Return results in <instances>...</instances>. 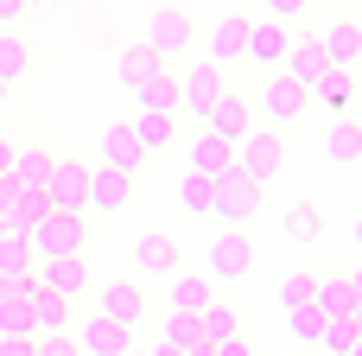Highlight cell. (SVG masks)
Listing matches in <instances>:
<instances>
[{
    "instance_id": "obj_41",
    "label": "cell",
    "mask_w": 362,
    "mask_h": 356,
    "mask_svg": "<svg viewBox=\"0 0 362 356\" xmlns=\"http://www.w3.org/2000/svg\"><path fill=\"white\" fill-rule=\"evenodd\" d=\"M261 6H267V19H280V25H293V19H299V13H305L312 0H261Z\"/></svg>"
},
{
    "instance_id": "obj_2",
    "label": "cell",
    "mask_w": 362,
    "mask_h": 356,
    "mask_svg": "<svg viewBox=\"0 0 362 356\" xmlns=\"http://www.w3.org/2000/svg\"><path fill=\"white\" fill-rule=\"evenodd\" d=\"M255 210H261V185H255L248 172H235V166H229L223 178H210V217H223L229 229H242Z\"/></svg>"
},
{
    "instance_id": "obj_31",
    "label": "cell",
    "mask_w": 362,
    "mask_h": 356,
    "mask_svg": "<svg viewBox=\"0 0 362 356\" xmlns=\"http://www.w3.org/2000/svg\"><path fill=\"white\" fill-rule=\"evenodd\" d=\"M25 70H32V45H25L19 32H0V89L19 83Z\"/></svg>"
},
{
    "instance_id": "obj_39",
    "label": "cell",
    "mask_w": 362,
    "mask_h": 356,
    "mask_svg": "<svg viewBox=\"0 0 362 356\" xmlns=\"http://www.w3.org/2000/svg\"><path fill=\"white\" fill-rule=\"evenodd\" d=\"M178 204H185L191 217H210V178H191V172H185V185H178Z\"/></svg>"
},
{
    "instance_id": "obj_36",
    "label": "cell",
    "mask_w": 362,
    "mask_h": 356,
    "mask_svg": "<svg viewBox=\"0 0 362 356\" xmlns=\"http://www.w3.org/2000/svg\"><path fill=\"white\" fill-rule=\"evenodd\" d=\"M280 306H286V312L318 306V280H312V274H286V280H280Z\"/></svg>"
},
{
    "instance_id": "obj_17",
    "label": "cell",
    "mask_w": 362,
    "mask_h": 356,
    "mask_svg": "<svg viewBox=\"0 0 362 356\" xmlns=\"http://www.w3.org/2000/svg\"><path fill=\"white\" fill-rule=\"evenodd\" d=\"M248 64H267V70L286 64V25L280 19H267V13L248 19Z\"/></svg>"
},
{
    "instance_id": "obj_47",
    "label": "cell",
    "mask_w": 362,
    "mask_h": 356,
    "mask_svg": "<svg viewBox=\"0 0 362 356\" xmlns=\"http://www.w3.org/2000/svg\"><path fill=\"white\" fill-rule=\"evenodd\" d=\"M0 178H13V140L0 134Z\"/></svg>"
},
{
    "instance_id": "obj_56",
    "label": "cell",
    "mask_w": 362,
    "mask_h": 356,
    "mask_svg": "<svg viewBox=\"0 0 362 356\" xmlns=\"http://www.w3.org/2000/svg\"><path fill=\"white\" fill-rule=\"evenodd\" d=\"M0 96H6V89H0Z\"/></svg>"
},
{
    "instance_id": "obj_22",
    "label": "cell",
    "mask_w": 362,
    "mask_h": 356,
    "mask_svg": "<svg viewBox=\"0 0 362 356\" xmlns=\"http://www.w3.org/2000/svg\"><path fill=\"white\" fill-rule=\"evenodd\" d=\"M159 70H165V64H159L146 45H121V57H115V76H121V89H134V96H140Z\"/></svg>"
},
{
    "instance_id": "obj_50",
    "label": "cell",
    "mask_w": 362,
    "mask_h": 356,
    "mask_svg": "<svg viewBox=\"0 0 362 356\" xmlns=\"http://www.w3.org/2000/svg\"><path fill=\"white\" fill-rule=\"evenodd\" d=\"M350 325H356V338H362V306H356V312H350Z\"/></svg>"
},
{
    "instance_id": "obj_38",
    "label": "cell",
    "mask_w": 362,
    "mask_h": 356,
    "mask_svg": "<svg viewBox=\"0 0 362 356\" xmlns=\"http://www.w3.org/2000/svg\"><path fill=\"white\" fill-rule=\"evenodd\" d=\"M350 344H356V325H350V318H325V338H318V350L350 356Z\"/></svg>"
},
{
    "instance_id": "obj_30",
    "label": "cell",
    "mask_w": 362,
    "mask_h": 356,
    "mask_svg": "<svg viewBox=\"0 0 362 356\" xmlns=\"http://www.w3.org/2000/svg\"><path fill=\"white\" fill-rule=\"evenodd\" d=\"M312 96H318L325 108H337V115H344V108L356 102V76H350V70H325V76L312 83Z\"/></svg>"
},
{
    "instance_id": "obj_24",
    "label": "cell",
    "mask_w": 362,
    "mask_h": 356,
    "mask_svg": "<svg viewBox=\"0 0 362 356\" xmlns=\"http://www.w3.org/2000/svg\"><path fill=\"white\" fill-rule=\"evenodd\" d=\"M51 166H57V153H45V147H13V185H19V191H45Z\"/></svg>"
},
{
    "instance_id": "obj_48",
    "label": "cell",
    "mask_w": 362,
    "mask_h": 356,
    "mask_svg": "<svg viewBox=\"0 0 362 356\" xmlns=\"http://www.w3.org/2000/svg\"><path fill=\"white\" fill-rule=\"evenodd\" d=\"M146 356H191V350H172V344H153Z\"/></svg>"
},
{
    "instance_id": "obj_1",
    "label": "cell",
    "mask_w": 362,
    "mask_h": 356,
    "mask_svg": "<svg viewBox=\"0 0 362 356\" xmlns=\"http://www.w3.org/2000/svg\"><path fill=\"white\" fill-rule=\"evenodd\" d=\"M83 242H89V223H83V217H70V210H51V217L32 229V242H25V248H32V261L45 268V261H76V255H83Z\"/></svg>"
},
{
    "instance_id": "obj_16",
    "label": "cell",
    "mask_w": 362,
    "mask_h": 356,
    "mask_svg": "<svg viewBox=\"0 0 362 356\" xmlns=\"http://www.w3.org/2000/svg\"><path fill=\"white\" fill-rule=\"evenodd\" d=\"M235 57H248V19H242V13H223V19L210 25V64L223 70V64H235Z\"/></svg>"
},
{
    "instance_id": "obj_29",
    "label": "cell",
    "mask_w": 362,
    "mask_h": 356,
    "mask_svg": "<svg viewBox=\"0 0 362 356\" xmlns=\"http://www.w3.org/2000/svg\"><path fill=\"white\" fill-rule=\"evenodd\" d=\"M140 108H146V115H178V70H159V76L140 89Z\"/></svg>"
},
{
    "instance_id": "obj_11",
    "label": "cell",
    "mask_w": 362,
    "mask_h": 356,
    "mask_svg": "<svg viewBox=\"0 0 362 356\" xmlns=\"http://www.w3.org/2000/svg\"><path fill=\"white\" fill-rule=\"evenodd\" d=\"M95 312H102V318H115L121 331H134V325H140V312H146V299H140V287H134V280H108V287L95 293Z\"/></svg>"
},
{
    "instance_id": "obj_51",
    "label": "cell",
    "mask_w": 362,
    "mask_h": 356,
    "mask_svg": "<svg viewBox=\"0 0 362 356\" xmlns=\"http://www.w3.org/2000/svg\"><path fill=\"white\" fill-rule=\"evenodd\" d=\"M350 356H362V338H356V344H350Z\"/></svg>"
},
{
    "instance_id": "obj_4",
    "label": "cell",
    "mask_w": 362,
    "mask_h": 356,
    "mask_svg": "<svg viewBox=\"0 0 362 356\" xmlns=\"http://www.w3.org/2000/svg\"><path fill=\"white\" fill-rule=\"evenodd\" d=\"M140 45H146L159 64H165V57H185V51H191V13H185V6H153Z\"/></svg>"
},
{
    "instance_id": "obj_34",
    "label": "cell",
    "mask_w": 362,
    "mask_h": 356,
    "mask_svg": "<svg viewBox=\"0 0 362 356\" xmlns=\"http://www.w3.org/2000/svg\"><path fill=\"white\" fill-rule=\"evenodd\" d=\"M159 344H172V350H204V331H197V318H185V312H165V318H159Z\"/></svg>"
},
{
    "instance_id": "obj_7",
    "label": "cell",
    "mask_w": 362,
    "mask_h": 356,
    "mask_svg": "<svg viewBox=\"0 0 362 356\" xmlns=\"http://www.w3.org/2000/svg\"><path fill=\"white\" fill-rule=\"evenodd\" d=\"M32 287L38 293H57L64 306H76L83 293H89V261L76 255V261H45V268H32Z\"/></svg>"
},
{
    "instance_id": "obj_25",
    "label": "cell",
    "mask_w": 362,
    "mask_h": 356,
    "mask_svg": "<svg viewBox=\"0 0 362 356\" xmlns=\"http://www.w3.org/2000/svg\"><path fill=\"white\" fill-rule=\"evenodd\" d=\"M32 338H70V306L32 287Z\"/></svg>"
},
{
    "instance_id": "obj_53",
    "label": "cell",
    "mask_w": 362,
    "mask_h": 356,
    "mask_svg": "<svg viewBox=\"0 0 362 356\" xmlns=\"http://www.w3.org/2000/svg\"><path fill=\"white\" fill-rule=\"evenodd\" d=\"M191 356H216V350H191Z\"/></svg>"
},
{
    "instance_id": "obj_35",
    "label": "cell",
    "mask_w": 362,
    "mask_h": 356,
    "mask_svg": "<svg viewBox=\"0 0 362 356\" xmlns=\"http://www.w3.org/2000/svg\"><path fill=\"white\" fill-rule=\"evenodd\" d=\"M32 268H38L32 248H25L19 236H0V274H6V280H32Z\"/></svg>"
},
{
    "instance_id": "obj_33",
    "label": "cell",
    "mask_w": 362,
    "mask_h": 356,
    "mask_svg": "<svg viewBox=\"0 0 362 356\" xmlns=\"http://www.w3.org/2000/svg\"><path fill=\"white\" fill-rule=\"evenodd\" d=\"M318 312H325V318H350V312H356L350 274H344V280H318Z\"/></svg>"
},
{
    "instance_id": "obj_23",
    "label": "cell",
    "mask_w": 362,
    "mask_h": 356,
    "mask_svg": "<svg viewBox=\"0 0 362 356\" xmlns=\"http://www.w3.org/2000/svg\"><path fill=\"white\" fill-rule=\"evenodd\" d=\"M235 166V147L229 140H216V134H197L191 140V178H223Z\"/></svg>"
},
{
    "instance_id": "obj_6",
    "label": "cell",
    "mask_w": 362,
    "mask_h": 356,
    "mask_svg": "<svg viewBox=\"0 0 362 356\" xmlns=\"http://www.w3.org/2000/svg\"><path fill=\"white\" fill-rule=\"evenodd\" d=\"M216 96H223V70L204 57V64H191L185 76H178V115H210L216 108Z\"/></svg>"
},
{
    "instance_id": "obj_52",
    "label": "cell",
    "mask_w": 362,
    "mask_h": 356,
    "mask_svg": "<svg viewBox=\"0 0 362 356\" xmlns=\"http://www.w3.org/2000/svg\"><path fill=\"white\" fill-rule=\"evenodd\" d=\"M356 248H362V217H356Z\"/></svg>"
},
{
    "instance_id": "obj_14",
    "label": "cell",
    "mask_w": 362,
    "mask_h": 356,
    "mask_svg": "<svg viewBox=\"0 0 362 356\" xmlns=\"http://www.w3.org/2000/svg\"><path fill=\"white\" fill-rule=\"evenodd\" d=\"M95 166H115V172H127V178L146 166V153H140V140H134V127H127V121L102 127V159H95Z\"/></svg>"
},
{
    "instance_id": "obj_40",
    "label": "cell",
    "mask_w": 362,
    "mask_h": 356,
    "mask_svg": "<svg viewBox=\"0 0 362 356\" xmlns=\"http://www.w3.org/2000/svg\"><path fill=\"white\" fill-rule=\"evenodd\" d=\"M286 318H293V338H299V344H318V338H325V312H318V306L286 312Z\"/></svg>"
},
{
    "instance_id": "obj_20",
    "label": "cell",
    "mask_w": 362,
    "mask_h": 356,
    "mask_svg": "<svg viewBox=\"0 0 362 356\" xmlns=\"http://www.w3.org/2000/svg\"><path fill=\"white\" fill-rule=\"evenodd\" d=\"M51 217V204H45V191H19L13 185V204H6V236H19V242H32V229Z\"/></svg>"
},
{
    "instance_id": "obj_37",
    "label": "cell",
    "mask_w": 362,
    "mask_h": 356,
    "mask_svg": "<svg viewBox=\"0 0 362 356\" xmlns=\"http://www.w3.org/2000/svg\"><path fill=\"white\" fill-rule=\"evenodd\" d=\"M0 338H32V299H6L0 306Z\"/></svg>"
},
{
    "instance_id": "obj_9",
    "label": "cell",
    "mask_w": 362,
    "mask_h": 356,
    "mask_svg": "<svg viewBox=\"0 0 362 356\" xmlns=\"http://www.w3.org/2000/svg\"><path fill=\"white\" fill-rule=\"evenodd\" d=\"M305 96H312L305 83H293L286 70H274V76H267V89H261V115H267V121L280 127V121H293V115H305Z\"/></svg>"
},
{
    "instance_id": "obj_26",
    "label": "cell",
    "mask_w": 362,
    "mask_h": 356,
    "mask_svg": "<svg viewBox=\"0 0 362 356\" xmlns=\"http://www.w3.org/2000/svg\"><path fill=\"white\" fill-rule=\"evenodd\" d=\"M197 331H204V350H223V344H235V338H242V312L216 299V306L197 318Z\"/></svg>"
},
{
    "instance_id": "obj_8",
    "label": "cell",
    "mask_w": 362,
    "mask_h": 356,
    "mask_svg": "<svg viewBox=\"0 0 362 356\" xmlns=\"http://www.w3.org/2000/svg\"><path fill=\"white\" fill-rule=\"evenodd\" d=\"M83 356H127L134 350V331H121L115 318H102V312H89L83 325H76V338H70Z\"/></svg>"
},
{
    "instance_id": "obj_27",
    "label": "cell",
    "mask_w": 362,
    "mask_h": 356,
    "mask_svg": "<svg viewBox=\"0 0 362 356\" xmlns=\"http://www.w3.org/2000/svg\"><path fill=\"white\" fill-rule=\"evenodd\" d=\"M127 127H134L140 153H159V147H172V140H178V115H146V108H140Z\"/></svg>"
},
{
    "instance_id": "obj_45",
    "label": "cell",
    "mask_w": 362,
    "mask_h": 356,
    "mask_svg": "<svg viewBox=\"0 0 362 356\" xmlns=\"http://www.w3.org/2000/svg\"><path fill=\"white\" fill-rule=\"evenodd\" d=\"M216 356H261V350H255V338H248V331H242V338H235V344H223V350H216Z\"/></svg>"
},
{
    "instance_id": "obj_18",
    "label": "cell",
    "mask_w": 362,
    "mask_h": 356,
    "mask_svg": "<svg viewBox=\"0 0 362 356\" xmlns=\"http://www.w3.org/2000/svg\"><path fill=\"white\" fill-rule=\"evenodd\" d=\"M248 127H255V121H248V102H242V96H229V89H223V96H216V108L204 115V134H216V140H229V147H235Z\"/></svg>"
},
{
    "instance_id": "obj_44",
    "label": "cell",
    "mask_w": 362,
    "mask_h": 356,
    "mask_svg": "<svg viewBox=\"0 0 362 356\" xmlns=\"http://www.w3.org/2000/svg\"><path fill=\"white\" fill-rule=\"evenodd\" d=\"M6 299H32V280H6V274H0V306H6Z\"/></svg>"
},
{
    "instance_id": "obj_42",
    "label": "cell",
    "mask_w": 362,
    "mask_h": 356,
    "mask_svg": "<svg viewBox=\"0 0 362 356\" xmlns=\"http://www.w3.org/2000/svg\"><path fill=\"white\" fill-rule=\"evenodd\" d=\"M0 356H38V338H0Z\"/></svg>"
},
{
    "instance_id": "obj_43",
    "label": "cell",
    "mask_w": 362,
    "mask_h": 356,
    "mask_svg": "<svg viewBox=\"0 0 362 356\" xmlns=\"http://www.w3.org/2000/svg\"><path fill=\"white\" fill-rule=\"evenodd\" d=\"M38 356H83L70 338H38Z\"/></svg>"
},
{
    "instance_id": "obj_49",
    "label": "cell",
    "mask_w": 362,
    "mask_h": 356,
    "mask_svg": "<svg viewBox=\"0 0 362 356\" xmlns=\"http://www.w3.org/2000/svg\"><path fill=\"white\" fill-rule=\"evenodd\" d=\"M350 287H356V306H362V261H356V274H350Z\"/></svg>"
},
{
    "instance_id": "obj_19",
    "label": "cell",
    "mask_w": 362,
    "mask_h": 356,
    "mask_svg": "<svg viewBox=\"0 0 362 356\" xmlns=\"http://www.w3.org/2000/svg\"><path fill=\"white\" fill-rule=\"evenodd\" d=\"M134 197V178L115 172V166H89V210H127Z\"/></svg>"
},
{
    "instance_id": "obj_32",
    "label": "cell",
    "mask_w": 362,
    "mask_h": 356,
    "mask_svg": "<svg viewBox=\"0 0 362 356\" xmlns=\"http://www.w3.org/2000/svg\"><path fill=\"white\" fill-rule=\"evenodd\" d=\"M318 236H325V217H318L312 197H299V204L286 210V242H318Z\"/></svg>"
},
{
    "instance_id": "obj_21",
    "label": "cell",
    "mask_w": 362,
    "mask_h": 356,
    "mask_svg": "<svg viewBox=\"0 0 362 356\" xmlns=\"http://www.w3.org/2000/svg\"><path fill=\"white\" fill-rule=\"evenodd\" d=\"M134 261H140V274L172 280V274H178V242H172V236H159V229H146V236L134 242Z\"/></svg>"
},
{
    "instance_id": "obj_13",
    "label": "cell",
    "mask_w": 362,
    "mask_h": 356,
    "mask_svg": "<svg viewBox=\"0 0 362 356\" xmlns=\"http://www.w3.org/2000/svg\"><path fill=\"white\" fill-rule=\"evenodd\" d=\"M325 70H331V64H325V45H318V32H299V38H286V76H293V83H305V89H312Z\"/></svg>"
},
{
    "instance_id": "obj_55",
    "label": "cell",
    "mask_w": 362,
    "mask_h": 356,
    "mask_svg": "<svg viewBox=\"0 0 362 356\" xmlns=\"http://www.w3.org/2000/svg\"><path fill=\"white\" fill-rule=\"evenodd\" d=\"M127 356H146V350H127Z\"/></svg>"
},
{
    "instance_id": "obj_28",
    "label": "cell",
    "mask_w": 362,
    "mask_h": 356,
    "mask_svg": "<svg viewBox=\"0 0 362 356\" xmlns=\"http://www.w3.org/2000/svg\"><path fill=\"white\" fill-rule=\"evenodd\" d=\"M325 159H331V166H356V159H362V121L344 115V121L325 134Z\"/></svg>"
},
{
    "instance_id": "obj_3",
    "label": "cell",
    "mask_w": 362,
    "mask_h": 356,
    "mask_svg": "<svg viewBox=\"0 0 362 356\" xmlns=\"http://www.w3.org/2000/svg\"><path fill=\"white\" fill-rule=\"evenodd\" d=\"M280 166H286V140H280V127H248V134L235 140V172H248L255 185L274 178Z\"/></svg>"
},
{
    "instance_id": "obj_10",
    "label": "cell",
    "mask_w": 362,
    "mask_h": 356,
    "mask_svg": "<svg viewBox=\"0 0 362 356\" xmlns=\"http://www.w3.org/2000/svg\"><path fill=\"white\" fill-rule=\"evenodd\" d=\"M248 268H255V248H248L242 229H229V236L210 242V280H242Z\"/></svg>"
},
{
    "instance_id": "obj_46",
    "label": "cell",
    "mask_w": 362,
    "mask_h": 356,
    "mask_svg": "<svg viewBox=\"0 0 362 356\" xmlns=\"http://www.w3.org/2000/svg\"><path fill=\"white\" fill-rule=\"evenodd\" d=\"M25 13V0H0V32H13V19Z\"/></svg>"
},
{
    "instance_id": "obj_54",
    "label": "cell",
    "mask_w": 362,
    "mask_h": 356,
    "mask_svg": "<svg viewBox=\"0 0 362 356\" xmlns=\"http://www.w3.org/2000/svg\"><path fill=\"white\" fill-rule=\"evenodd\" d=\"M25 6H45V0H25Z\"/></svg>"
},
{
    "instance_id": "obj_12",
    "label": "cell",
    "mask_w": 362,
    "mask_h": 356,
    "mask_svg": "<svg viewBox=\"0 0 362 356\" xmlns=\"http://www.w3.org/2000/svg\"><path fill=\"white\" fill-rule=\"evenodd\" d=\"M318 45H325V64H331V70H356V64H362V25H356V19L325 25Z\"/></svg>"
},
{
    "instance_id": "obj_5",
    "label": "cell",
    "mask_w": 362,
    "mask_h": 356,
    "mask_svg": "<svg viewBox=\"0 0 362 356\" xmlns=\"http://www.w3.org/2000/svg\"><path fill=\"white\" fill-rule=\"evenodd\" d=\"M45 204L83 217V210H89V159H57L51 178H45Z\"/></svg>"
},
{
    "instance_id": "obj_15",
    "label": "cell",
    "mask_w": 362,
    "mask_h": 356,
    "mask_svg": "<svg viewBox=\"0 0 362 356\" xmlns=\"http://www.w3.org/2000/svg\"><path fill=\"white\" fill-rule=\"evenodd\" d=\"M210 306H216V280H210V274H172V306H165V312L204 318Z\"/></svg>"
}]
</instances>
